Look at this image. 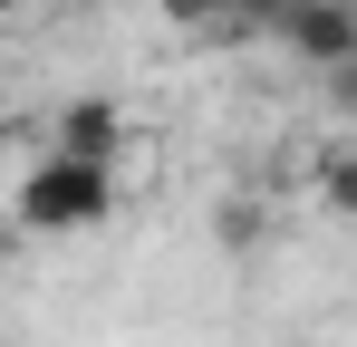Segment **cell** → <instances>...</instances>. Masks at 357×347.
<instances>
[{
    "mask_svg": "<svg viewBox=\"0 0 357 347\" xmlns=\"http://www.w3.org/2000/svg\"><path fill=\"white\" fill-rule=\"evenodd\" d=\"M107 213H116V164H87V155H59V145L10 183V222L29 241H77Z\"/></svg>",
    "mask_w": 357,
    "mask_h": 347,
    "instance_id": "obj_1",
    "label": "cell"
},
{
    "mask_svg": "<svg viewBox=\"0 0 357 347\" xmlns=\"http://www.w3.org/2000/svg\"><path fill=\"white\" fill-rule=\"evenodd\" d=\"M261 29L290 58H309V68H348L357 58V0H271Z\"/></svg>",
    "mask_w": 357,
    "mask_h": 347,
    "instance_id": "obj_2",
    "label": "cell"
},
{
    "mask_svg": "<svg viewBox=\"0 0 357 347\" xmlns=\"http://www.w3.org/2000/svg\"><path fill=\"white\" fill-rule=\"evenodd\" d=\"M59 155L126 164V155H135V116H126L116 97H68V107H59Z\"/></svg>",
    "mask_w": 357,
    "mask_h": 347,
    "instance_id": "obj_3",
    "label": "cell"
},
{
    "mask_svg": "<svg viewBox=\"0 0 357 347\" xmlns=\"http://www.w3.org/2000/svg\"><path fill=\"white\" fill-rule=\"evenodd\" d=\"M309 203H319L328 222H357V145H328V155L309 164Z\"/></svg>",
    "mask_w": 357,
    "mask_h": 347,
    "instance_id": "obj_4",
    "label": "cell"
},
{
    "mask_svg": "<svg viewBox=\"0 0 357 347\" xmlns=\"http://www.w3.org/2000/svg\"><path fill=\"white\" fill-rule=\"evenodd\" d=\"M213 231H222L232 251H261V203H251V193H222V203H213Z\"/></svg>",
    "mask_w": 357,
    "mask_h": 347,
    "instance_id": "obj_5",
    "label": "cell"
},
{
    "mask_svg": "<svg viewBox=\"0 0 357 347\" xmlns=\"http://www.w3.org/2000/svg\"><path fill=\"white\" fill-rule=\"evenodd\" d=\"M155 10H165V20H174V29H213V20H222V10H232V0H155Z\"/></svg>",
    "mask_w": 357,
    "mask_h": 347,
    "instance_id": "obj_6",
    "label": "cell"
},
{
    "mask_svg": "<svg viewBox=\"0 0 357 347\" xmlns=\"http://www.w3.org/2000/svg\"><path fill=\"white\" fill-rule=\"evenodd\" d=\"M328 107H338V116H357V58H348V68H328Z\"/></svg>",
    "mask_w": 357,
    "mask_h": 347,
    "instance_id": "obj_7",
    "label": "cell"
},
{
    "mask_svg": "<svg viewBox=\"0 0 357 347\" xmlns=\"http://www.w3.org/2000/svg\"><path fill=\"white\" fill-rule=\"evenodd\" d=\"M29 10H39V0H0V20H29Z\"/></svg>",
    "mask_w": 357,
    "mask_h": 347,
    "instance_id": "obj_8",
    "label": "cell"
}]
</instances>
